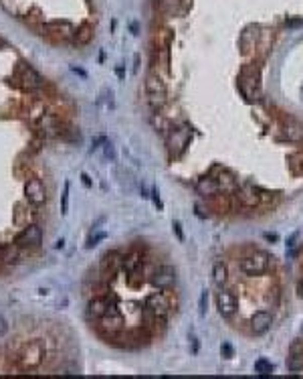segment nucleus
<instances>
[{"label": "nucleus", "instance_id": "7", "mask_svg": "<svg viewBox=\"0 0 303 379\" xmlns=\"http://www.w3.org/2000/svg\"><path fill=\"white\" fill-rule=\"evenodd\" d=\"M43 355H45V351H43L41 343H29L21 353V367H25V369L39 367L43 361Z\"/></svg>", "mask_w": 303, "mask_h": 379}, {"label": "nucleus", "instance_id": "4", "mask_svg": "<svg viewBox=\"0 0 303 379\" xmlns=\"http://www.w3.org/2000/svg\"><path fill=\"white\" fill-rule=\"evenodd\" d=\"M149 282L158 290L170 288L172 284H176V270L172 266H168V264H162V266H158L154 272L149 274Z\"/></svg>", "mask_w": 303, "mask_h": 379}, {"label": "nucleus", "instance_id": "25", "mask_svg": "<svg viewBox=\"0 0 303 379\" xmlns=\"http://www.w3.org/2000/svg\"><path fill=\"white\" fill-rule=\"evenodd\" d=\"M129 276H127V282H129V286H133V288H139L143 282H145V278H143V266H139L137 270H133V272H127Z\"/></svg>", "mask_w": 303, "mask_h": 379}, {"label": "nucleus", "instance_id": "27", "mask_svg": "<svg viewBox=\"0 0 303 379\" xmlns=\"http://www.w3.org/2000/svg\"><path fill=\"white\" fill-rule=\"evenodd\" d=\"M69 191H71V183L65 181V185H63V195H61V213H63V215L69 213Z\"/></svg>", "mask_w": 303, "mask_h": 379}, {"label": "nucleus", "instance_id": "39", "mask_svg": "<svg viewBox=\"0 0 303 379\" xmlns=\"http://www.w3.org/2000/svg\"><path fill=\"white\" fill-rule=\"evenodd\" d=\"M71 71H73V73H77V75H81V77H87V73H85L81 67H77V65H71Z\"/></svg>", "mask_w": 303, "mask_h": 379}, {"label": "nucleus", "instance_id": "23", "mask_svg": "<svg viewBox=\"0 0 303 379\" xmlns=\"http://www.w3.org/2000/svg\"><path fill=\"white\" fill-rule=\"evenodd\" d=\"M251 31H253V27H249V29H245V31L241 33V49H243V53L251 51V47H253L255 41H257V33L251 35Z\"/></svg>", "mask_w": 303, "mask_h": 379}, {"label": "nucleus", "instance_id": "45", "mask_svg": "<svg viewBox=\"0 0 303 379\" xmlns=\"http://www.w3.org/2000/svg\"><path fill=\"white\" fill-rule=\"evenodd\" d=\"M297 292H299V296L303 298V280H299V284H297Z\"/></svg>", "mask_w": 303, "mask_h": 379}, {"label": "nucleus", "instance_id": "30", "mask_svg": "<svg viewBox=\"0 0 303 379\" xmlns=\"http://www.w3.org/2000/svg\"><path fill=\"white\" fill-rule=\"evenodd\" d=\"M105 237H107V233H105V231H99V233H95V235H91V237L87 239L85 247H87V249H91V247H95V245H97L101 239H105Z\"/></svg>", "mask_w": 303, "mask_h": 379}, {"label": "nucleus", "instance_id": "24", "mask_svg": "<svg viewBox=\"0 0 303 379\" xmlns=\"http://www.w3.org/2000/svg\"><path fill=\"white\" fill-rule=\"evenodd\" d=\"M273 363L271 361H267V359H257L255 361V373L257 375H261V377H269V375H273Z\"/></svg>", "mask_w": 303, "mask_h": 379}, {"label": "nucleus", "instance_id": "46", "mask_svg": "<svg viewBox=\"0 0 303 379\" xmlns=\"http://www.w3.org/2000/svg\"><path fill=\"white\" fill-rule=\"evenodd\" d=\"M3 45H5V41H3V39H0V47H3Z\"/></svg>", "mask_w": 303, "mask_h": 379}, {"label": "nucleus", "instance_id": "37", "mask_svg": "<svg viewBox=\"0 0 303 379\" xmlns=\"http://www.w3.org/2000/svg\"><path fill=\"white\" fill-rule=\"evenodd\" d=\"M287 27H289V29H295V27H303V19H291V21H287Z\"/></svg>", "mask_w": 303, "mask_h": 379}, {"label": "nucleus", "instance_id": "12", "mask_svg": "<svg viewBox=\"0 0 303 379\" xmlns=\"http://www.w3.org/2000/svg\"><path fill=\"white\" fill-rule=\"evenodd\" d=\"M115 300L111 298V296H95V298H91L89 300V304H87V314H89V318H101V316H105L107 314V310H109V306L113 304Z\"/></svg>", "mask_w": 303, "mask_h": 379}, {"label": "nucleus", "instance_id": "44", "mask_svg": "<svg viewBox=\"0 0 303 379\" xmlns=\"http://www.w3.org/2000/svg\"><path fill=\"white\" fill-rule=\"evenodd\" d=\"M55 247H57V249H63V247H65V239H57Z\"/></svg>", "mask_w": 303, "mask_h": 379}, {"label": "nucleus", "instance_id": "8", "mask_svg": "<svg viewBox=\"0 0 303 379\" xmlns=\"http://www.w3.org/2000/svg\"><path fill=\"white\" fill-rule=\"evenodd\" d=\"M216 306H218V312H220L222 318H233L237 308H239V300H237V296L233 292L220 290L216 294Z\"/></svg>", "mask_w": 303, "mask_h": 379}, {"label": "nucleus", "instance_id": "11", "mask_svg": "<svg viewBox=\"0 0 303 379\" xmlns=\"http://www.w3.org/2000/svg\"><path fill=\"white\" fill-rule=\"evenodd\" d=\"M19 81H21V85H23L25 89H29V91L43 87V77H41V73H39L37 69L29 67V65L21 67V71H19Z\"/></svg>", "mask_w": 303, "mask_h": 379}, {"label": "nucleus", "instance_id": "36", "mask_svg": "<svg viewBox=\"0 0 303 379\" xmlns=\"http://www.w3.org/2000/svg\"><path fill=\"white\" fill-rule=\"evenodd\" d=\"M172 227H174V231H176V235H178V239H180V241H184V233H182V225H180L178 221H174V225H172Z\"/></svg>", "mask_w": 303, "mask_h": 379}, {"label": "nucleus", "instance_id": "10", "mask_svg": "<svg viewBox=\"0 0 303 379\" xmlns=\"http://www.w3.org/2000/svg\"><path fill=\"white\" fill-rule=\"evenodd\" d=\"M101 272L105 276H115L119 270H123V256L119 254V251H107V254L101 258V264H99Z\"/></svg>", "mask_w": 303, "mask_h": 379}, {"label": "nucleus", "instance_id": "9", "mask_svg": "<svg viewBox=\"0 0 303 379\" xmlns=\"http://www.w3.org/2000/svg\"><path fill=\"white\" fill-rule=\"evenodd\" d=\"M49 35H55L57 39L61 41H69V39H75V27L69 23V21H51L43 27Z\"/></svg>", "mask_w": 303, "mask_h": 379}, {"label": "nucleus", "instance_id": "31", "mask_svg": "<svg viewBox=\"0 0 303 379\" xmlns=\"http://www.w3.org/2000/svg\"><path fill=\"white\" fill-rule=\"evenodd\" d=\"M152 201H154V205L158 207V211H162V201H160V193H158V189H152Z\"/></svg>", "mask_w": 303, "mask_h": 379}, {"label": "nucleus", "instance_id": "33", "mask_svg": "<svg viewBox=\"0 0 303 379\" xmlns=\"http://www.w3.org/2000/svg\"><path fill=\"white\" fill-rule=\"evenodd\" d=\"M7 333H9V322H7V318L3 314H0V339H3Z\"/></svg>", "mask_w": 303, "mask_h": 379}, {"label": "nucleus", "instance_id": "41", "mask_svg": "<svg viewBox=\"0 0 303 379\" xmlns=\"http://www.w3.org/2000/svg\"><path fill=\"white\" fill-rule=\"evenodd\" d=\"M115 75H117L119 79H123V77H125V69H123L121 65H119V67H115Z\"/></svg>", "mask_w": 303, "mask_h": 379}, {"label": "nucleus", "instance_id": "18", "mask_svg": "<svg viewBox=\"0 0 303 379\" xmlns=\"http://www.w3.org/2000/svg\"><path fill=\"white\" fill-rule=\"evenodd\" d=\"M158 7L166 15H184L180 0H158Z\"/></svg>", "mask_w": 303, "mask_h": 379}, {"label": "nucleus", "instance_id": "42", "mask_svg": "<svg viewBox=\"0 0 303 379\" xmlns=\"http://www.w3.org/2000/svg\"><path fill=\"white\" fill-rule=\"evenodd\" d=\"M265 239H267V241H277L279 235H277V233H265Z\"/></svg>", "mask_w": 303, "mask_h": 379}, {"label": "nucleus", "instance_id": "16", "mask_svg": "<svg viewBox=\"0 0 303 379\" xmlns=\"http://www.w3.org/2000/svg\"><path fill=\"white\" fill-rule=\"evenodd\" d=\"M141 264H143V258H141L139 251H129L127 256H123V270H125V272H133V270H137Z\"/></svg>", "mask_w": 303, "mask_h": 379}, {"label": "nucleus", "instance_id": "35", "mask_svg": "<svg viewBox=\"0 0 303 379\" xmlns=\"http://www.w3.org/2000/svg\"><path fill=\"white\" fill-rule=\"evenodd\" d=\"M99 144H105V136H97V138H93V142H91V150L99 148Z\"/></svg>", "mask_w": 303, "mask_h": 379}, {"label": "nucleus", "instance_id": "28", "mask_svg": "<svg viewBox=\"0 0 303 379\" xmlns=\"http://www.w3.org/2000/svg\"><path fill=\"white\" fill-rule=\"evenodd\" d=\"M206 310H208V290H202L200 292V300H198V312H200V316H206Z\"/></svg>", "mask_w": 303, "mask_h": 379}, {"label": "nucleus", "instance_id": "32", "mask_svg": "<svg viewBox=\"0 0 303 379\" xmlns=\"http://www.w3.org/2000/svg\"><path fill=\"white\" fill-rule=\"evenodd\" d=\"M222 357H226V359H231V357H235V349L229 345V343H222Z\"/></svg>", "mask_w": 303, "mask_h": 379}, {"label": "nucleus", "instance_id": "43", "mask_svg": "<svg viewBox=\"0 0 303 379\" xmlns=\"http://www.w3.org/2000/svg\"><path fill=\"white\" fill-rule=\"evenodd\" d=\"M297 235H299V233H297V231H295V233H293V235H291V239H289V241H287V247H289V249H291V247H293V245H295V239H297Z\"/></svg>", "mask_w": 303, "mask_h": 379}, {"label": "nucleus", "instance_id": "34", "mask_svg": "<svg viewBox=\"0 0 303 379\" xmlns=\"http://www.w3.org/2000/svg\"><path fill=\"white\" fill-rule=\"evenodd\" d=\"M103 150H105V156H107V158H111V160L115 158V152H113V146H111L109 142H105V144H103Z\"/></svg>", "mask_w": 303, "mask_h": 379}, {"label": "nucleus", "instance_id": "22", "mask_svg": "<svg viewBox=\"0 0 303 379\" xmlns=\"http://www.w3.org/2000/svg\"><path fill=\"white\" fill-rule=\"evenodd\" d=\"M152 126H154V128L156 130H160V132H170L172 130V126H170V120L168 118H164V114H154V116H152Z\"/></svg>", "mask_w": 303, "mask_h": 379}, {"label": "nucleus", "instance_id": "5", "mask_svg": "<svg viewBox=\"0 0 303 379\" xmlns=\"http://www.w3.org/2000/svg\"><path fill=\"white\" fill-rule=\"evenodd\" d=\"M15 243L21 247V249H29V247H39L43 243V229L39 225H29L25 227L17 237H15Z\"/></svg>", "mask_w": 303, "mask_h": 379}, {"label": "nucleus", "instance_id": "14", "mask_svg": "<svg viewBox=\"0 0 303 379\" xmlns=\"http://www.w3.org/2000/svg\"><path fill=\"white\" fill-rule=\"evenodd\" d=\"M273 324V314L269 310H257L251 316V333L253 335H265Z\"/></svg>", "mask_w": 303, "mask_h": 379}, {"label": "nucleus", "instance_id": "38", "mask_svg": "<svg viewBox=\"0 0 303 379\" xmlns=\"http://www.w3.org/2000/svg\"><path fill=\"white\" fill-rule=\"evenodd\" d=\"M180 5H182V11H184V13H188V11H190V7H192V0H180Z\"/></svg>", "mask_w": 303, "mask_h": 379}, {"label": "nucleus", "instance_id": "6", "mask_svg": "<svg viewBox=\"0 0 303 379\" xmlns=\"http://www.w3.org/2000/svg\"><path fill=\"white\" fill-rule=\"evenodd\" d=\"M25 197H27V201H29L31 205H35V207L45 205V201H47L45 185H43L39 179H29V181L25 183Z\"/></svg>", "mask_w": 303, "mask_h": 379}, {"label": "nucleus", "instance_id": "1", "mask_svg": "<svg viewBox=\"0 0 303 379\" xmlns=\"http://www.w3.org/2000/svg\"><path fill=\"white\" fill-rule=\"evenodd\" d=\"M145 95H147V103L152 105L154 112H160L166 105V101H168L166 83L156 71H149L145 75Z\"/></svg>", "mask_w": 303, "mask_h": 379}, {"label": "nucleus", "instance_id": "26", "mask_svg": "<svg viewBox=\"0 0 303 379\" xmlns=\"http://www.w3.org/2000/svg\"><path fill=\"white\" fill-rule=\"evenodd\" d=\"M289 169H291V173H293V175L303 173V154H301V152H297V154H291V156H289Z\"/></svg>", "mask_w": 303, "mask_h": 379}, {"label": "nucleus", "instance_id": "19", "mask_svg": "<svg viewBox=\"0 0 303 379\" xmlns=\"http://www.w3.org/2000/svg\"><path fill=\"white\" fill-rule=\"evenodd\" d=\"M285 138L289 140V142H299V140H303V128L299 124H295V122H287L285 124Z\"/></svg>", "mask_w": 303, "mask_h": 379}, {"label": "nucleus", "instance_id": "40", "mask_svg": "<svg viewBox=\"0 0 303 379\" xmlns=\"http://www.w3.org/2000/svg\"><path fill=\"white\" fill-rule=\"evenodd\" d=\"M81 181H83V185H85V187H91V179H89V175H87V173H81Z\"/></svg>", "mask_w": 303, "mask_h": 379}, {"label": "nucleus", "instance_id": "17", "mask_svg": "<svg viewBox=\"0 0 303 379\" xmlns=\"http://www.w3.org/2000/svg\"><path fill=\"white\" fill-rule=\"evenodd\" d=\"M19 249L21 247L17 243H9V245L3 247V251H0V258H3L5 264H15V262H19Z\"/></svg>", "mask_w": 303, "mask_h": 379}, {"label": "nucleus", "instance_id": "21", "mask_svg": "<svg viewBox=\"0 0 303 379\" xmlns=\"http://www.w3.org/2000/svg\"><path fill=\"white\" fill-rule=\"evenodd\" d=\"M226 278H229V268H226V264H224V262H216L214 268H212V280H214V284L222 286V284L226 282Z\"/></svg>", "mask_w": 303, "mask_h": 379}, {"label": "nucleus", "instance_id": "15", "mask_svg": "<svg viewBox=\"0 0 303 379\" xmlns=\"http://www.w3.org/2000/svg\"><path fill=\"white\" fill-rule=\"evenodd\" d=\"M196 189H198L200 195H208V197L220 193V185H218L216 179H212V177H202V179H198V181H196Z\"/></svg>", "mask_w": 303, "mask_h": 379}, {"label": "nucleus", "instance_id": "29", "mask_svg": "<svg viewBox=\"0 0 303 379\" xmlns=\"http://www.w3.org/2000/svg\"><path fill=\"white\" fill-rule=\"evenodd\" d=\"M257 195H259V201H261V207H265V205H271L273 203V193H269V191H265V189H257Z\"/></svg>", "mask_w": 303, "mask_h": 379}, {"label": "nucleus", "instance_id": "2", "mask_svg": "<svg viewBox=\"0 0 303 379\" xmlns=\"http://www.w3.org/2000/svg\"><path fill=\"white\" fill-rule=\"evenodd\" d=\"M176 310V296L170 292V288H164L160 292H154L145 300V312L170 318V314Z\"/></svg>", "mask_w": 303, "mask_h": 379}, {"label": "nucleus", "instance_id": "3", "mask_svg": "<svg viewBox=\"0 0 303 379\" xmlns=\"http://www.w3.org/2000/svg\"><path fill=\"white\" fill-rule=\"evenodd\" d=\"M269 266H271V258H269V254H265V251H255V254L245 256L239 262L241 272L247 274V276H261L269 270Z\"/></svg>", "mask_w": 303, "mask_h": 379}, {"label": "nucleus", "instance_id": "20", "mask_svg": "<svg viewBox=\"0 0 303 379\" xmlns=\"http://www.w3.org/2000/svg\"><path fill=\"white\" fill-rule=\"evenodd\" d=\"M93 39V27L91 25H81L77 31H75V43L77 45H87L89 41Z\"/></svg>", "mask_w": 303, "mask_h": 379}, {"label": "nucleus", "instance_id": "13", "mask_svg": "<svg viewBox=\"0 0 303 379\" xmlns=\"http://www.w3.org/2000/svg\"><path fill=\"white\" fill-rule=\"evenodd\" d=\"M287 371L299 373L303 371V341H293L289 347V359H287Z\"/></svg>", "mask_w": 303, "mask_h": 379}]
</instances>
